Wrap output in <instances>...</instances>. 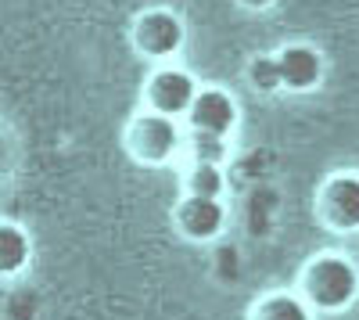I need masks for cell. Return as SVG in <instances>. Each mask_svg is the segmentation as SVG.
<instances>
[{
    "mask_svg": "<svg viewBox=\"0 0 359 320\" xmlns=\"http://www.w3.org/2000/svg\"><path fill=\"white\" fill-rule=\"evenodd\" d=\"M191 148H194L198 166H219L223 155H226V140L223 137H212V133H194L191 137Z\"/></svg>",
    "mask_w": 359,
    "mask_h": 320,
    "instance_id": "cell-12",
    "label": "cell"
},
{
    "mask_svg": "<svg viewBox=\"0 0 359 320\" xmlns=\"http://www.w3.org/2000/svg\"><path fill=\"white\" fill-rule=\"evenodd\" d=\"M277 69H280V86H287V91H313L323 76V58L306 44H294L277 54Z\"/></svg>",
    "mask_w": 359,
    "mask_h": 320,
    "instance_id": "cell-7",
    "label": "cell"
},
{
    "mask_svg": "<svg viewBox=\"0 0 359 320\" xmlns=\"http://www.w3.org/2000/svg\"><path fill=\"white\" fill-rule=\"evenodd\" d=\"M176 223L194 241L216 238L223 230V206H219V198H194V194L184 198V201H180V209H176Z\"/></svg>",
    "mask_w": 359,
    "mask_h": 320,
    "instance_id": "cell-8",
    "label": "cell"
},
{
    "mask_svg": "<svg viewBox=\"0 0 359 320\" xmlns=\"http://www.w3.org/2000/svg\"><path fill=\"white\" fill-rule=\"evenodd\" d=\"M237 4H245V8H269L273 0H237Z\"/></svg>",
    "mask_w": 359,
    "mask_h": 320,
    "instance_id": "cell-14",
    "label": "cell"
},
{
    "mask_svg": "<svg viewBox=\"0 0 359 320\" xmlns=\"http://www.w3.org/2000/svg\"><path fill=\"white\" fill-rule=\"evenodd\" d=\"M29 263V238L15 223H0V277H11Z\"/></svg>",
    "mask_w": 359,
    "mask_h": 320,
    "instance_id": "cell-9",
    "label": "cell"
},
{
    "mask_svg": "<svg viewBox=\"0 0 359 320\" xmlns=\"http://www.w3.org/2000/svg\"><path fill=\"white\" fill-rule=\"evenodd\" d=\"M126 148L133 159L155 166V162H165L176 148H180V126L169 115H155V112H144L133 119L130 126V137H126Z\"/></svg>",
    "mask_w": 359,
    "mask_h": 320,
    "instance_id": "cell-2",
    "label": "cell"
},
{
    "mask_svg": "<svg viewBox=\"0 0 359 320\" xmlns=\"http://www.w3.org/2000/svg\"><path fill=\"white\" fill-rule=\"evenodd\" d=\"M252 83H255V91H277L280 86V69H277V58H255L252 69H248Z\"/></svg>",
    "mask_w": 359,
    "mask_h": 320,
    "instance_id": "cell-13",
    "label": "cell"
},
{
    "mask_svg": "<svg viewBox=\"0 0 359 320\" xmlns=\"http://www.w3.org/2000/svg\"><path fill=\"white\" fill-rule=\"evenodd\" d=\"M187 187L194 198H219L223 194V173L219 166H194L191 177H187Z\"/></svg>",
    "mask_w": 359,
    "mask_h": 320,
    "instance_id": "cell-11",
    "label": "cell"
},
{
    "mask_svg": "<svg viewBox=\"0 0 359 320\" xmlns=\"http://www.w3.org/2000/svg\"><path fill=\"white\" fill-rule=\"evenodd\" d=\"M320 220L334 230H359V177L327 180L320 191Z\"/></svg>",
    "mask_w": 359,
    "mask_h": 320,
    "instance_id": "cell-4",
    "label": "cell"
},
{
    "mask_svg": "<svg viewBox=\"0 0 359 320\" xmlns=\"http://www.w3.org/2000/svg\"><path fill=\"white\" fill-rule=\"evenodd\" d=\"M359 292V270L345 255H320L306 270V295L320 309H345Z\"/></svg>",
    "mask_w": 359,
    "mask_h": 320,
    "instance_id": "cell-1",
    "label": "cell"
},
{
    "mask_svg": "<svg viewBox=\"0 0 359 320\" xmlns=\"http://www.w3.org/2000/svg\"><path fill=\"white\" fill-rule=\"evenodd\" d=\"M133 40L147 58H169V54L180 51V44H184V25H180V18L169 15V11H147L137 22Z\"/></svg>",
    "mask_w": 359,
    "mask_h": 320,
    "instance_id": "cell-5",
    "label": "cell"
},
{
    "mask_svg": "<svg viewBox=\"0 0 359 320\" xmlns=\"http://www.w3.org/2000/svg\"><path fill=\"white\" fill-rule=\"evenodd\" d=\"M187 112H191L194 133L226 137V133L237 126V105H233V98L223 94V91H198Z\"/></svg>",
    "mask_w": 359,
    "mask_h": 320,
    "instance_id": "cell-6",
    "label": "cell"
},
{
    "mask_svg": "<svg viewBox=\"0 0 359 320\" xmlns=\"http://www.w3.org/2000/svg\"><path fill=\"white\" fill-rule=\"evenodd\" d=\"M194 94H198L194 76L180 72V69H162V72H155L151 83H147V91H144L147 108H151L155 115H169V119L184 115V112L191 108Z\"/></svg>",
    "mask_w": 359,
    "mask_h": 320,
    "instance_id": "cell-3",
    "label": "cell"
},
{
    "mask_svg": "<svg viewBox=\"0 0 359 320\" xmlns=\"http://www.w3.org/2000/svg\"><path fill=\"white\" fill-rule=\"evenodd\" d=\"M252 320H309V306L298 295H269L259 302Z\"/></svg>",
    "mask_w": 359,
    "mask_h": 320,
    "instance_id": "cell-10",
    "label": "cell"
}]
</instances>
